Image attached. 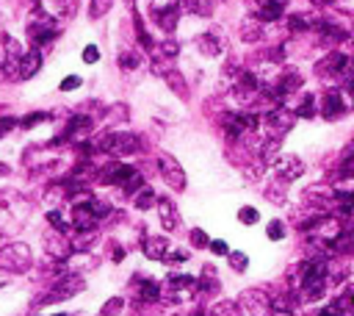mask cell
Wrapping results in <instances>:
<instances>
[{
	"label": "cell",
	"mask_w": 354,
	"mask_h": 316,
	"mask_svg": "<svg viewBox=\"0 0 354 316\" xmlns=\"http://www.w3.org/2000/svg\"><path fill=\"white\" fill-rule=\"evenodd\" d=\"M191 244H194V247H210V239H207L205 230L197 228V230H191Z\"/></svg>",
	"instance_id": "obj_29"
},
{
	"label": "cell",
	"mask_w": 354,
	"mask_h": 316,
	"mask_svg": "<svg viewBox=\"0 0 354 316\" xmlns=\"http://www.w3.org/2000/svg\"><path fill=\"white\" fill-rule=\"evenodd\" d=\"M119 61H122V67H125V70H130V67L136 70V67H138V56H136V53H122V56H119Z\"/></svg>",
	"instance_id": "obj_30"
},
{
	"label": "cell",
	"mask_w": 354,
	"mask_h": 316,
	"mask_svg": "<svg viewBox=\"0 0 354 316\" xmlns=\"http://www.w3.org/2000/svg\"><path fill=\"white\" fill-rule=\"evenodd\" d=\"M158 217H161V225L166 230H175L180 225V214H177V208H175V203L169 197H161L158 200Z\"/></svg>",
	"instance_id": "obj_11"
},
{
	"label": "cell",
	"mask_w": 354,
	"mask_h": 316,
	"mask_svg": "<svg viewBox=\"0 0 354 316\" xmlns=\"http://www.w3.org/2000/svg\"><path fill=\"white\" fill-rule=\"evenodd\" d=\"M161 50H164V53H166V56H175V53H177V50H180V47H177V45H175V42H172V39H169V42H164V45H161Z\"/></svg>",
	"instance_id": "obj_37"
},
{
	"label": "cell",
	"mask_w": 354,
	"mask_h": 316,
	"mask_svg": "<svg viewBox=\"0 0 354 316\" xmlns=\"http://www.w3.org/2000/svg\"><path fill=\"white\" fill-rule=\"evenodd\" d=\"M97 58H100V50H97L94 45H89V47L84 50V61H86V64H94Z\"/></svg>",
	"instance_id": "obj_33"
},
{
	"label": "cell",
	"mask_w": 354,
	"mask_h": 316,
	"mask_svg": "<svg viewBox=\"0 0 354 316\" xmlns=\"http://www.w3.org/2000/svg\"><path fill=\"white\" fill-rule=\"evenodd\" d=\"M349 106H351V100H349V95H346V89H327L324 95H321V100H318V114L324 117V119H340L346 111H349Z\"/></svg>",
	"instance_id": "obj_1"
},
{
	"label": "cell",
	"mask_w": 354,
	"mask_h": 316,
	"mask_svg": "<svg viewBox=\"0 0 354 316\" xmlns=\"http://www.w3.org/2000/svg\"><path fill=\"white\" fill-rule=\"evenodd\" d=\"M105 175H108V178H105L108 183L122 186L125 192H138V189L144 186V178L138 175V169H133V167H127V164H116V167H111Z\"/></svg>",
	"instance_id": "obj_3"
},
{
	"label": "cell",
	"mask_w": 354,
	"mask_h": 316,
	"mask_svg": "<svg viewBox=\"0 0 354 316\" xmlns=\"http://www.w3.org/2000/svg\"><path fill=\"white\" fill-rule=\"evenodd\" d=\"M166 250H169V241L166 239H161V236H155V239H147L144 241V252H147V258H166Z\"/></svg>",
	"instance_id": "obj_16"
},
{
	"label": "cell",
	"mask_w": 354,
	"mask_h": 316,
	"mask_svg": "<svg viewBox=\"0 0 354 316\" xmlns=\"http://www.w3.org/2000/svg\"><path fill=\"white\" fill-rule=\"evenodd\" d=\"M122 305H125V302H122L119 297H114V300H108V302L103 305V311H100V313H103V316H116V313L122 311Z\"/></svg>",
	"instance_id": "obj_27"
},
{
	"label": "cell",
	"mask_w": 354,
	"mask_h": 316,
	"mask_svg": "<svg viewBox=\"0 0 354 316\" xmlns=\"http://www.w3.org/2000/svg\"><path fill=\"white\" fill-rule=\"evenodd\" d=\"M47 117H50V114H45V111H39V114H31V117H28V119H25L23 125H25V128H31V125H34V122H42V119H47Z\"/></svg>",
	"instance_id": "obj_36"
},
{
	"label": "cell",
	"mask_w": 354,
	"mask_h": 316,
	"mask_svg": "<svg viewBox=\"0 0 354 316\" xmlns=\"http://www.w3.org/2000/svg\"><path fill=\"white\" fill-rule=\"evenodd\" d=\"M238 219H241L244 225H255V222L260 219V214H257V208H252V206H244V208L238 211Z\"/></svg>",
	"instance_id": "obj_23"
},
{
	"label": "cell",
	"mask_w": 354,
	"mask_h": 316,
	"mask_svg": "<svg viewBox=\"0 0 354 316\" xmlns=\"http://www.w3.org/2000/svg\"><path fill=\"white\" fill-rule=\"evenodd\" d=\"M316 6H327V3H335V0H313Z\"/></svg>",
	"instance_id": "obj_39"
},
{
	"label": "cell",
	"mask_w": 354,
	"mask_h": 316,
	"mask_svg": "<svg viewBox=\"0 0 354 316\" xmlns=\"http://www.w3.org/2000/svg\"><path fill=\"white\" fill-rule=\"evenodd\" d=\"M6 172H9V169H6V167H3V164H0V175H6Z\"/></svg>",
	"instance_id": "obj_41"
},
{
	"label": "cell",
	"mask_w": 354,
	"mask_h": 316,
	"mask_svg": "<svg viewBox=\"0 0 354 316\" xmlns=\"http://www.w3.org/2000/svg\"><path fill=\"white\" fill-rule=\"evenodd\" d=\"M183 6L191 9V12H197V0H183Z\"/></svg>",
	"instance_id": "obj_38"
},
{
	"label": "cell",
	"mask_w": 354,
	"mask_h": 316,
	"mask_svg": "<svg viewBox=\"0 0 354 316\" xmlns=\"http://www.w3.org/2000/svg\"><path fill=\"white\" fill-rule=\"evenodd\" d=\"M199 47H202V53H207V56H219V53H222V42H219L214 34H205V36L199 39Z\"/></svg>",
	"instance_id": "obj_18"
},
{
	"label": "cell",
	"mask_w": 354,
	"mask_h": 316,
	"mask_svg": "<svg viewBox=\"0 0 354 316\" xmlns=\"http://www.w3.org/2000/svg\"><path fill=\"white\" fill-rule=\"evenodd\" d=\"M214 316H241V311H238V305H233V302H222V305H216Z\"/></svg>",
	"instance_id": "obj_28"
},
{
	"label": "cell",
	"mask_w": 354,
	"mask_h": 316,
	"mask_svg": "<svg viewBox=\"0 0 354 316\" xmlns=\"http://www.w3.org/2000/svg\"><path fill=\"white\" fill-rule=\"evenodd\" d=\"M0 267L12 269V272H23L31 267V250L25 244H9L0 250Z\"/></svg>",
	"instance_id": "obj_4"
},
{
	"label": "cell",
	"mask_w": 354,
	"mask_h": 316,
	"mask_svg": "<svg viewBox=\"0 0 354 316\" xmlns=\"http://www.w3.org/2000/svg\"><path fill=\"white\" fill-rule=\"evenodd\" d=\"M274 316H294V313H282V311H274Z\"/></svg>",
	"instance_id": "obj_40"
},
{
	"label": "cell",
	"mask_w": 354,
	"mask_h": 316,
	"mask_svg": "<svg viewBox=\"0 0 354 316\" xmlns=\"http://www.w3.org/2000/svg\"><path fill=\"white\" fill-rule=\"evenodd\" d=\"M210 252H216V256H230V247L222 239H216V241H210Z\"/></svg>",
	"instance_id": "obj_32"
},
{
	"label": "cell",
	"mask_w": 354,
	"mask_h": 316,
	"mask_svg": "<svg viewBox=\"0 0 354 316\" xmlns=\"http://www.w3.org/2000/svg\"><path fill=\"white\" fill-rule=\"evenodd\" d=\"M133 203H136V208H153V206H158V200H155V195L150 192V189H141Z\"/></svg>",
	"instance_id": "obj_20"
},
{
	"label": "cell",
	"mask_w": 354,
	"mask_h": 316,
	"mask_svg": "<svg viewBox=\"0 0 354 316\" xmlns=\"http://www.w3.org/2000/svg\"><path fill=\"white\" fill-rule=\"evenodd\" d=\"M294 114H296V117H302V119H313V117L318 114V97H316V95H310V92H305V95L299 97V103H296Z\"/></svg>",
	"instance_id": "obj_13"
},
{
	"label": "cell",
	"mask_w": 354,
	"mask_h": 316,
	"mask_svg": "<svg viewBox=\"0 0 354 316\" xmlns=\"http://www.w3.org/2000/svg\"><path fill=\"white\" fill-rule=\"evenodd\" d=\"M81 289H84V280H81V278H64V280H58V283L42 297V302H61V300H66V297L78 294Z\"/></svg>",
	"instance_id": "obj_6"
},
{
	"label": "cell",
	"mask_w": 354,
	"mask_h": 316,
	"mask_svg": "<svg viewBox=\"0 0 354 316\" xmlns=\"http://www.w3.org/2000/svg\"><path fill=\"white\" fill-rule=\"evenodd\" d=\"M177 14H180V9H177V6L155 9V20H158V25H161L164 31H175V25H177Z\"/></svg>",
	"instance_id": "obj_15"
},
{
	"label": "cell",
	"mask_w": 354,
	"mask_h": 316,
	"mask_svg": "<svg viewBox=\"0 0 354 316\" xmlns=\"http://www.w3.org/2000/svg\"><path fill=\"white\" fill-rule=\"evenodd\" d=\"M14 125H17V119L14 117H6V119H0V136H6L12 128H14Z\"/></svg>",
	"instance_id": "obj_34"
},
{
	"label": "cell",
	"mask_w": 354,
	"mask_h": 316,
	"mask_svg": "<svg viewBox=\"0 0 354 316\" xmlns=\"http://www.w3.org/2000/svg\"><path fill=\"white\" fill-rule=\"evenodd\" d=\"M138 147H141V139L136 134H122V131L105 134L103 142H100V150L103 153H111V156H127V153H133Z\"/></svg>",
	"instance_id": "obj_2"
},
{
	"label": "cell",
	"mask_w": 354,
	"mask_h": 316,
	"mask_svg": "<svg viewBox=\"0 0 354 316\" xmlns=\"http://www.w3.org/2000/svg\"><path fill=\"white\" fill-rule=\"evenodd\" d=\"M274 169H277V178H279L282 183H291V180H296V178L305 172V164H302L296 156H282V158H277Z\"/></svg>",
	"instance_id": "obj_8"
},
{
	"label": "cell",
	"mask_w": 354,
	"mask_h": 316,
	"mask_svg": "<svg viewBox=\"0 0 354 316\" xmlns=\"http://www.w3.org/2000/svg\"><path fill=\"white\" fill-rule=\"evenodd\" d=\"M39 67H42V53H39V47H34L20 61V78H34L39 73Z\"/></svg>",
	"instance_id": "obj_12"
},
{
	"label": "cell",
	"mask_w": 354,
	"mask_h": 316,
	"mask_svg": "<svg viewBox=\"0 0 354 316\" xmlns=\"http://www.w3.org/2000/svg\"><path fill=\"white\" fill-rule=\"evenodd\" d=\"M335 6L346 14H354V0H335Z\"/></svg>",
	"instance_id": "obj_35"
},
{
	"label": "cell",
	"mask_w": 354,
	"mask_h": 316,
	"mask_svg": "<svg viewBox=\"0 0 354 316\" xmlns=\"http://www.w3.org/2000/svg\"><path fill=\"white\" fill-rule=\"evenodd\" d=\"M164 78H166V81H169V86H172V89H175V92H180V95H183V97H186V89H183V86H186V84H183V78H180V75H175V73H172V70H166V73H164Z\"/></svg>",
	"instance_id": "obj_26"
},
{
	"label": "cell",
	"mask_w": 354,
	"mask_h": 316,
	"mask_svg": "<svg viewBox=\"0 0 354 316\" xmlns=\"http://www.w3.org/2000/svg\"><path fill=\"white\" fill-rule=\"evenodd\" d=\"M294 122H296V114L288 111V108H282V106L266 114V125H268L271 134H288L294 128Z\"/></svg>",
	"instance_id": "obj_7"
},
{
	"label": "cell",
	"mask_w": 354,
	"mask_h": 316,
	"mask_svg": "<svg viewBox=\"0 0 354 316\" xmlns=\"http://www.w3.org/2000/svg\"><path fill=\"white\" fill-rule=\"evenodd\" d=\"M313 25H316V20L313 17H307V14H294L291 20H288V28L291 31H313Z\"/></svg>",
	"instance_id": "obj_19"
},
{
	"label": "cell",
	"mask_w": 354,
	"mask_h": 316,
	"mask_svg": "<svg viewBox=\"0 0 354 316\" xmlns=\"http://www.w3.org/2000/svg\"><path fill=\"white\" fill-rule=\"evenodd\" d=\"M78 86H81V78H78V75H69V78L61 81V89H64V92H75Z\"/></svg>",
	"instance_id": "obj_31"
},
{
	"label": "cell",
	"mask_w": 354,
	"mask_h": 316,
	"mask_svg": "<svg viewBox=\"0 0 354 316\" xmlns=\"http://www.w3.org/2000/svg\"><path fill=\"white\" fill-rule=\"evenodd\" d=\"M227 258H230V267H233L236 272H244V269H246V264H249V258L244 256V252H230Z\"/></svg>",
	"instance_id": "obj_24"
},
{
	"label": "cell",
	"mask_w": 354,
	"mask_h": 316,
	"mask_svg": "<svg viewBox=\"0 0 354 316\" xmlns=\"http://www.w3.org/2000/svg\"><path fill=\"white\" fill-rule=\"evenodd\" d=\"M111 9V0H92V9H89V17L92 20H100L105 12Z\"/></svg>",
	"instance_id": "obj_22"
},
{
	"label": "cell",
	"mask_w": 354,
	"mask_h": 316,
	"mask_svg": "<svg viewBox=\"0 0 354 316\" xmlns=\"http://www.w3.org/2000/svg\"><path fill=\"white\" fill-rule=\"evenodd\" d=\"M286 6H288V0H263V3L257 6V20L260 23H277V20H282V14H286Z\"/></svg>",
	"instance_id": "obj_10"
},
{
	"label": "cell",
	"mask_w": 354,
	"mask_h": 316,
	"mask_svg": "<svg viewBox=\"0 0 354 316\" xmlns=\"http://www.w3.org/2000/svg\"><path fill=\"white\" fill-rule=\"evenodd\" d=\"M158 294H161V286L155 280H141V289H138V297L141 300L153 302V300H158Z\"/></svg>",
	"instance_id": "obj_17"
},
{
	"label": "cell",
	"mask_w": 354,
	"mask_h": 316,
	"mask_svg": "<svg viewBox=\"0 0 354 316\" xmlns=\"http://www.w3.org/2000/svg\"><path fill=\"white\" fill-rule=\"evenodd\" d=\"M158 167H161V175L164 180L172 186V189H183L186 186V175H183V167L169 156V153H161L158 156Z\"/></svg>",
	"instance_id": "obj_5"
},
{
	"label": "cell",
	"mask_w": 354,
	"mask_h": 316,
	"mask_svg": "<svg viewBox=\"0 0 354 316\" xmlns=\"http://www.w3.org/2000/svg\"><path fill=\"white\" fill-rule=\"evenodd\" d=\"M241 305H244V308H249V311H252V316H255V313H260V311L271 308V300H268L263 291H246V294L241 297Z\"/></svg>",
	"instance_id": "obj_14"
},
{
	"label": "cell",
	"mask_w": 354,
	"mask_h": 316,
	"mask_svg": "<svg viewBox=\"0 0 354 316\" xmlns=\"http://www.w3.org/2000/svg\"><path fill=\"white\" fill-rule=\"evenodd\" d=\"M89 134H92V119L84 117V114H78V117L69 119L66 131H64V139H69V142H84Z\"/></svg>",
	"instance_id": "obj_9"
},
{
	"label": "cell",
	"mask_w": 354,
	"mask_h": 316,
	"mask_svg": "<svg viewBox=\"0 0 354 316\" xmlns=\"http://www.w3.org/2000/svg\"><path fill=\"white\" fill-rule=\"evenodd\" d=\"M47 219H50V225H53L58 233H66V230H69V222H66L58 211H50V214H47Z\"/></svg>",
	"instance_id": "obj_25"
},
{
	"label": "cell",
	"mask_w": 354,
	"mask_h": 316,
	"mask_svg": "<svg viewBox=\"0 0 354 316\" xmlns=\"http://www.w3.org/2000/svg\"><path fill=\"white\" fill-rule=\"evenodd\" d=\"M266 233H268L271 241H279V239H286V225H282V219H271Z\"/></svg>",
	"instance_id": "obj_21"
}]
</instances>
